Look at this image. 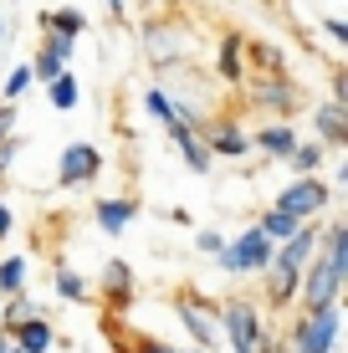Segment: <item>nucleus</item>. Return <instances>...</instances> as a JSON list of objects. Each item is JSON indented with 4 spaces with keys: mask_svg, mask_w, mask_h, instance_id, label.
I'll return each instance as SVG.
<instances>
[{
    "mask_svg": "<svg viewBox=\"0 0 348 353\" xmlns=\"http://www.w3.org/2000/svg\"><path fill=\"white\" fill-rule=\"evenodd\" d=\"M313 133H318V143L323 149H343L348 143V108L343 103H318V113H313Z\"/></svg>",
    "mask_w": 348,
    "mask_h": 353,
    "instance_id": "nucleus-11",
    "label": "nucleus"
},
{
    "mask_svg": "<svg viewBox=\"0 0 348 353\" xmlns=\"http://www.w3.org/2000/svg\"><path fill=\"white\" fill-rule=\"evenodd\" d=\"M195 246L205 251V256H215V251H221L225 241H221V230H200V236H195Z\"/></svg>",
    "mask_w": 348,
    "mask_h": 353,
    "instance_id": "nucleus-30",
    "label": "nucleus"
},
{
    "mask_svg": "<svg viewBox=\"0 0 348 353\" xmlns=\"http://www.w3.org/2000/svg\"><path fill=\"white\" fill-rule=\"evenodd\" d=\"M328 205H333V185H328V179H318V174H297L292 185L277 194V210L297 215V221H318Z\"/></svg>",
    "mask_w": 348,
    "mask_h": 353,
    "instance_id": "nucleus-6",
    "label": "nucleus"
},
{
    "mask_svg": "<svg viewBox=\"0 0 348 353\" xmlns=\"http://www.w3.org/2000/svg\"><path fill=\"white\" fill-rule=\"evenodd\" d=\"M261 353H292V348H282V343H267V348H261Z\"/></svg>",
    "mask_w": 348,
    "mask_h": 353,
    "instance_id": "nucleus-38",
    "label": "nucleus"
},
{
    "mask_svg": "<svg viewBox=\"0 0 348 353\" xmlns=\"http://www.w3.org/2000/svg\"><path fill=\"white\" fill-rule=\"evenodd\" d=\"M241 92L251 97V108H256V113H277V118H292L297 97H303L287 67H282V72H246Z\"/></svg>",
    "mask_w": 348,
    "mask_h": 353,
    "instance_id": "nucleus-4",
    "label": "nucleus"
},
{
    "mask_svg": "<svg viewBox=\"0 0 348 353\" xmlns=\"http://www.w3.org/2000/svg\"><path fill=\"white\" fill-rule=\"evenodd\" d=\"M31 312H36V307H31V297H26V292H10V302H6V312H0V333H6V338H10V333H16V323H26V318H31Z\"/></svg>",
    "mask_w": 348,
    "mask_h": 353,
    "instance_id": "nucleus-25",
    "label": "nucleus"
},
{
    "mask_svg": "<svg viewBox=\"0 0 348 353\" xmlns=\"http://www.w3.org/2000/svg\"><path fill=\"white\" fill-rule=\"evenodd\" d=\"M343 282H348V221H333L328 230H318V251L303 266V282H297V297H292L297 312L338 302Z\"/></svg>",
    "mask_w": 348,
    "mask_h": 353,
    "instance_id": "nucleus-1",
    "label": "nucleus"
},
{
    "mask_svg": "<svg viewBox=\"0 0 348 353\" xmlns=\"http://www.w3.org/2000/svg\"><path fill=\"white\" fill-rule=\"evenodd\" d=\"M41 26H46V31H57V36H72V41H77V36L88 31V16H82L77 6H57V10H46V16H41Z\"/></svg>",
    "mask_w": 348,
    "mask_h": 353,
    "instance_id": "nucleus-19",
    "label": "nucleus"
},
{
    "mask_svg": "<svg viewBox=\"0 0 348 353\" xmlns=\"http://www.w3.org/2000/svg\"><path fill=\"white\" fill-rule=\"evenodd\" d=\"M0 343H6V333H0Z\"/></svg>",
    "mask_w": 348,
    "mask_h": 353,
    "instance_id": "nucleus-39",
    "label": "nucleus"
},
{
    "mask_svg": "<svg viewBox=\"0 0 348 353\" xmlns=\"http://www.w3.org/2000/svg\"><path fill=\"white\" fill-rule=\"evenodd\" d=\"M31 82H36V77H31V67L21 62V67H16V72H10V77H6V103H16V97H21V92L31 88Z\"/></svg>",
    "mask_w": 348,
    "mask_h": 353,
    "instance_id": "nucleus-28",
    "label": "nucleus"
},
{
    "mask_svg": "<svg viewBox=\"0 0 348 353\" xmlns=\"http://www.w3.org/2000/svg\"><path fill=\"white\" fill-rule=\"evenodd\" d=\"M143 108H149V113L154 118H159V123H174V103H170V92H164V88H149V92H143Z\"/></svg>",
    "mask_w": 348,
    "mask_h": 353,
    "instance_id": "nucleus-26",
    "label": "nucleus"
},
{
    "mask_svg": "<svg viewBox=\"0 0 348 353\" xmlns=\"http://www.w3.org/2000/svg\"><path fill=\"white\" fill-rule=\"evenodd\" d=\"M103 174V149H92V143H67L62 159H57V190H82L92 185V179Z\"/></svg>",
    "mask_w": 348,
    "mask_h": 353,
    "instance_id": "nucleus-8",
    "label": "nucleus"
},
{
    "mask_svg": "<svg viewBox=\"0 0 348 353\" xmlns=\"http://www.w3.org/2000/svg\"><path fill=\"white\" fill-rule=\"evenodd\" d=\"M164 128H170V139H174V149H179V154H185V164H190V169H195V174H210V169H215V159H210V149H205V139H200V133H195V128H190V123H179V118H174V123H164Z\"/></svg>",
    "mask_w": 348,
    "mask_h": 353,
    "instance_id": "nucleus-12",
    "label": "nucleus"
},
{
    "mask_svg": "<svg viewBox=\"0 0 348 353\" xmlns=\"http://www.w3.org/2000/svg\"><path fill=\"white\" fill-rule=\"evenodd\" d=\"M46 97H52L57 113H72V108H77V97H82V92H77V77H72V72L62 67L52 82H46Z\"/></svg>",
    "mask_w": 348,
    "mask_h": 353,
    "instance_id": "nucleus-21",
    "label": "nucleus"
},
{
    "mask_svg": "<svg viewBox=\"0 0 348 353\" xmlns=\"http://www.w3.org/2000/svg\"><path fill=\"white\" fill-rule=\"evenodd\" d=\"M26 256H6L0 261V297H10V292H26Z\"/></svg>",
    "mask_w": 348,
    "mask_h": 353,
    "instance_id": "nucleus-23",
    "label": "nucleus"
},
{
    "mask_svg": "<svg viewBox=\"0 0 348 353\" xmlns=\"http://www.w3.org/2000/svg\"><path fill=\"white\" fill-rule=\"evenodd\" d=\"M246 52H251V62H256L261 72H282V67H287V62H282V52H277V46H267V41H251Z\"/></svg>",
    "mask_w": 348,
    "mask_h": 353,
    "instance_id": "nucleus-27",
    "label": "nucleus"
},
{
    "mask_svg": "<svg viewBox=\"0 0 348 353\" xmlns=\"http://www.w3.org/2000/svg\"><path fill=\"white\" fill-rule=\"evenodd\" d=\"M338 327H343V307L328 302V307H313V312H297L292 323V353H333L338 343Z\"/></svg>",
    "mask_w": 348,
    "mask_h": 353,
    "instance_id": "nucleus-5",
    "label": "nucleus"
},
{
    "mask_svg": "<svg viewBox=\"0 0 348 353\" xmlns=\"http://www.w3.org/2000/svg\"><path fill=\"white\" fill-rule=\"evenodd\" d=\"M241 46H246V36H241V31H225V41H221V57H215V77H221L225 88H241V82H246Z\"/></svg>",
    "mask_w": 348,
    "mask_h": 353,
    "instance_id": "nucleus-15",
    "label": "nucleus"
},
{
    "mask_svg": "<svg viewBox=\"0 0 348 353\" xmlns=\"http://www.w3.org/2000/svg\"><path fill=\"white\" fill-rule=\"evenodd\" d=\"M256 225H261V236H267V241H272V246H277V241H287V236H292V230H297V225H303V221H297V215H287V210H277V205H272V210H267V215H261V221H256Z\"/></svg>",
    "mask_w": 348,
    "mask_h": 353,
    "instance_id": "nucleus-22",
    "label": "nucleus"
},
{
    "mask_svg": "<svg viewBox=\"0 0 348 353\" xmlns=\"http://www.w3.org/2000/svg\"><path fill=\"white\" fill-rule=\"evenodd\" d=\"M215 323H221V333L231 338V353H261L272 343L261 307H256V302H246V297H231L225 307H215Z\"/></svg>",
    "mask_w": 348,
    "mask_h": 353,
    "instance_id": "nucleus-3",
    "label": "nucleus"
},
{
    "mask_svg": "<svg viewBox=\"0 0 348 353\" xmlns=\"http://www.w3.org/2000/svg\"><path fill=\"white\" fill-rule=\"evenodd\" d=\"M323 159H328V149H323L318 139H307V143L297 139V143H292V154H287V164H292L297 174H318V169H323Z\"/></svg>",
    "mask_w": 348,
    "mask_h": 353,
    "instance_id": "nucleus-20",
    "label": "nucleus"
},
{
    "mask_svg": "<svg viewBox=\"0 0 348 353\" xmlns=\"http://www.w3.org/2000/svg\"><path fill=\"white\" fill-rule=\"evenodd\" d=\"M333 103L348 108V72H333Z\"/></svg>",
    "mask_w": 348,
    "mask_h": 353,
    "instance_id": "nucleus-32",
    "label": "nucleus"
},
{
    "mask_svg": "<svg viewBox=\"0 0 348 353\" xmlns=\"http://www.w3.org/2000/svg\"><path fill=\"white\" fill-rule=\"evenodd\" d=\"M134 353H185V348H174V343H159V338H139Z\"/></svg>",
    "mask_w": 348,
    "mask_h": 353,
    "instance_id": "nucleus-31",
    "label": "nucleus"
},
{
    "mask_svg": "<svg viewBox=\"0 0 348 353\" xmlns=\"http://www.w3.org/2000/svg\"><path fill=\"white\" fill-rule=\"evenodd\" d=\"M323 31H328V36H333V41H338V46L348 41V26H343L338 16H328V21H323Z\"/></svg>",
    "mask_w": 348,
    "mask_h": 353,
    "instance_id": "nucleus-33",
    "label": "nucleus"
},
{
    "mask_svg": "<svg viewBox=\"0 0 348 353\" xmlns=\"http://www.w3.org/2000/svg\"><path fill=\"white\" fill-rule=\"evenodd\" d=\"M16 128V103H0V139Z\"/></svg>",
    "mask_w": 348,
    "mask_h": 353,
    "instance_id": "nucleus-34",
    "label": "nucleus"
},
{
    "mask_svg": "<svg viewBox=\"0 0 348 353\" xmlns=\"http://www.w3.org/2000/svg\"><path fill=\"white\" fill-rule=\"evenodd\" d=\"M57 297H62V302H92V287L82 282L77 272H67V266H57Z\"/></svg>",
    "mask_w": 348,
    "mask_h": 353,
    "instance_id": "nucleus-24",
    "label": "nucleus"
},
{
    "mask_svg": "<svg viewBox=\"0 0 348 353\" xmlns=\"http://www.w3.org/2000/svg\"><path fill=\"white\" fill-rule=\"evenodd\" d=\"M16 154H21V139H16V133H6V139H0V179L10 174V164H16Z\"/></svg>",
    "mask_w": 348,
    "mask_h": 353,
    "instance_id": "nucleus-29",
    "label": "nucleus"
},
{
    "mask_svg": "<svg viewBox=\"0 0 348 353\" xmlns=\"http://www.w3.org/2000/svg\"><path fill=\"white\" fill-rule=\"evenodd\" d=\"M103 302H108L113 312H123L128 302H134V272H128V261L113 256V261L103 266Z\"/></svg>",
    "mask_w": 348,
    "mask_h": 353,
    "instance_id": "nucleus-14",
    "label": "nucleus"
},
{
    "mask_svg": "<svg viewBox=\"0 0 348 353\" xmlns=\"http://www.w3.org/2000/svg\"><path fill=\"white\" fill-rule=\"evenodd\" d=\"M108 10H113V16H118V21H123V16H128V6H123V0H108Z\"/></svg>",
    "mask_w": 348,
    "mask_h": 353,
    "instance_id": "nucleus-36",
    "label": "nucleus"
},
{
    "mask_svg": "<svg viewBox=\"0 0 348 353\" xmlns=\"http://www.w3.org/2000/svg\"><path fill=\"white\" fill-rule=\"evenodd\" d=\"M215 261H221V272H231V276H251V272H261V266L272 261V241L261 236V225H251V230H241V236L231 241V246L215 251Z\"/></svg>",
    "mask_w": 348,
    "mask_h": 353,
    "instance_id": "nucleus-7",
    "label": "nucleus"
},
{
    "mask_svg": "<svg viewBox=\"0 0 348 353\" xmlns=\"http://www.w3.org/2000/svg\"><path fill=\"white\" fill-rule=\"evenodd\" d=\"M139 210H143V205L134 200V194H103V200L92 205V215H98L103 236H123V230L139 221Z\"/></svg>",
    "mask_w": 348,
    "mask_h": 353,
    "instance_id": "nucleus-9",
    "label": "nucleus"
},
{
    "mask_svg": "<svg viewBox=\"0 0 348 353\" xmlns=\"http://www.w3.org/2000/svg\"><path fill=\"white\" fill-rule=\"evenodd\" d=\"M10 343H16V348H26V353H52L57 333H52V323H46L41 312H31L26 323H16V333H10Z\"/></svg>",
    "mask_w": 348,
    "mask_h": 353,
    "instance_id": "nucleus-16",
    "label": "nucleus"
},
{
    "mask_svg": "<svg viewBox=\"0 0 348 353\" xmlns=\"http://www.w3.org/2000/svg\"><path fill=\"white\" fill-rule=\"evenodd\" d=\"M67 57H72V36H57V31H46L41 52H36V62H31V77H36V82H52L57 72L67 67Z\"/></svg>",
    "mask_w": 348,
    "mask_h": 353,
    "instance_id": "nucleus-13",
    "label": "nucleus"
},
{
    "mask_svg": "<svg viewBox=\"0 0 348 353\" xmlns=\"http://www.w3.org/2000/svg\"><path fill=\"white\" fill-rule=\"evenodd\" d=\"M251 143H256V149L267 154V159H287V154H292V143H297V128L287 123V118H277V123H267V128H261Z\"/></svg>",
    "mask_w": 348,
    "mask_h": 353,
    "instance_id": "nucleus-17",
    "label": "nucleus"
},
{
    "mask_svg": "<svg viewBox=\"0 0 348 353\" xmlns=\"http://www.w3.org/2000/svg\"><path fill=\"white\" fill-rule=\"evenodd\" d=\"M10 225H16V215H10V205H0V241L10 236Z\"/></svg>",
    "mask_w": 348,
    "mask_h": 353,
    "instance_id": "nucleus-35",
    "label": "nucleus"
},
{
    "mask_svg": "<svg viewBox=\"0 0 348 353\" xmlns=\"http://www.w3.org/2000/svg\"><path fill=\"white\" fill-rule=\"evenodd\" d=\"M174 307H179V323L190 327V338H195L200 348H215V343H221V333H215V307H205L200 297H179Z\"/></svg>",
    "mask_w": 348,
    "mask_h": 353,
    "instance_id": "nucleus-10",
    "label": "nucleus"
},
{
    "mask_svg": "<svg viewBox=\"0 0 348 353\" xmlns=\"http://www.w3.org/2000/svg\"><path fill=\"white\" fill-rule=\"evenodd\" d=\"M0 353H26V348H16V343H10V338H6V343H0Z\"/></svg>",
    "mask_w": 348,
    "mask_h": 353,
    "instance_id": "nucleus-37",
    "label": "nucleus"
},
{
    "mask_svg": "<svg viewBox=\"0 0 348 353\" xmlns=\"http://www.w3.org/2000/svg\"><path fill=\"white\" fill-rule=\"evenodd\" d=\"M318 251V225L303 221L287 241L272 246V261L261 266V276H267V307H287V302L297 297V282H303V266L313 261Z\"/></svg>",
    "mask_w": 348,
    "mask_h": 353,
    "instance_id": "nucleus-2",
    "label": "nucleus"
},
{
    "mask_svg": "<svg viewBox=\"0 0 348 353\" xmlns=\"http://www.w3.org/2000/svg\"><path fill=\"white\" fill-rule=\"evenodd\" d=\"M205 149H210V159H241V154L251 149V139L236 123H225V128H210L205 133Z\"/></svg>",
    "mask_w": 348,
    "mask_h": 353,
    "instance_id": "nucleus-18",
    "label": "nucleus"
}]
</instances>
